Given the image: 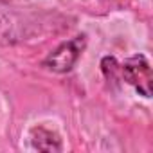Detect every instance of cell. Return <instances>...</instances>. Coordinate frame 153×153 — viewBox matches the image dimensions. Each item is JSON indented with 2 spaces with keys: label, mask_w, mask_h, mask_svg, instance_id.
<instances>
[{
  "label": "cell",
  "mask_w": 153,
  "mask_h": 153,
  "mask_svg": "<svg viewBox=\"0 0 153 153\" xmlns=\"http://www.w3.org/2000/svg\"><path fill=\"white\" fill-rule=\"evenodd\" d=\"M85 45H87L85 34H78L68 42H63L43 59V67H47L49 70L58 72V74H65V72L72 70V67L81 58Z\"/></svg>",
  "instance_id": "1"
},
{
  "label": "cell",
  "mask_w": 153,
  "mask_h": 153,
  "mask_svg": "<svg viewBox=\"0 0 153 153\" xmlns=\"http://www.w3.org/2000/svg\"><path fill=\"white\" fill-rule=\"evenodd\" d=\"M121 78L140 96L151 97V65L144 54H135L121 65Z\"/></svg>",
  "instance_id": "2"
},
{
  "label": "cell",
  "mask_w": 153,
  "mask_h": 153,
  "mask_svg": "<svg viewBox=\"0 0 153 153\" xmlns=\"http://www.w3.org/2000/svg\"><path fill=\"white\" fill-rule=\"evenodd\" d=\"M31 146L38 151H61V139L56 131L45 126H34L31 130Z\"/></svg>",
  "instance_id": "3"
},
{
  "label": "cell",
  "mask_w": 153,
  "mask_h": 153,
  "mask_svg": "<svg viewBox=\"0 0 153 153\" xmlns=\"http://www.w3.org/2000/svg\"><path fill=\"white\" fill-rule=\"evenodd\" d=\"M101 68H103V74L108 81H117L121 78V65L117 63V59L114 56H105L103 61H101Z\"/></svg>",
  "instance_id": "4"
}]
</instances>
